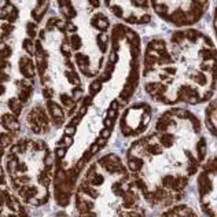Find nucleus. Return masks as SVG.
I'll use <instances>...</instances> for the list:
<instances>
[{"label":"nucleus","mask_w":217,"mask_h":217,"mask_svg":"<svg viewBox=\"0 0 217 217\" xmlns=\"http://www.w3.org/2000/svg\"><path fill=\"white\" fill-rule=\"evenodd\" d=\"M143 85L164 105H198L208 101L217 81V50L201 30H177L147 44Z\"/></svg>","instance_id":"1"},{"label":"nucleus","mask_w":217,"mask_h":217,"mask_svg":"<svg viewBox=\"0 0 217 217\" xmlns=\"http://www.w3.org/2000/svg\"><path fill=\"white\" fill-rule=\"evenodd\" d=\"M34 62L46 105H58L67 116L72 114L85 96V89L76 66L63 18L51 17L40 29L34 41Z\"/></svg>","instance_id":"2"},{"label":"nucleus","mask_w":217,"mask_h":217,"mask_svg":"<svg viewBox=\"0 0 217 217\" xmlns=\"http://www.w3.org/2000/svg\"><path fill=\"white\" fill-rule=\"evenodd\" d=\"M137 185L114 153L89 166L76 192L78 217H143Z\"/></svg>","instance_id":"3"},{"label":"nucleus","mask_w":217,"mask_h":217,"mask_svg":"<svg viewBox=\"0 0 217 217\" xmlns=\"http://www.w3.org/2000/svg\"><path fill=\"white\" fill-rule=\"evenodd\" d=\"M54 164L43 140L22 139L11 146L6 157V166L17 197L30 206L46 204L55 175Z\"/></svg>","instance_id":"4"},{"label":"nucleus","mask_w":217,"mask_h":217,"mask_svg":"<svg viewBox=\"0 0 217 217\" xmlns=\"http://www.w3.org/2000/svg\"><path fill=\"white\" fill-rule=\"evenodd\" d=\"M160 18L175 26H188L198 22L208 10L206 2H151Z\"/></svg>","instance_id":"5"},{"label":"nucleus","mask_w":217,"mask_h":217,"mask_svg":"<svg viewBox=\"0 0 217 217\" xmlns=\"http://www.w3.org/2000/svg\"><path fill=\"white\" fill-rule=\"evenodd\" d=\"M106 7L117 18L135 25H144L151 21L150 2H106Z\"/></svg>","instance_id":"6"},{"label":"nucleus","mask_w":217,"mask_h":217,"mask_svg":"<svg viewBox=\"0 0 217 217\" xmlns=\"http://www.w3.org/2000/svg\"><path fill=\"white\" fill-rule=\"evenodd\" d=\"M151 120V110L147 105H135L126 110L120 121V129L124 136H132L143 132Z\"/></svg>","instance_id":"7"},{"label":"nucleus","mask_w":217,"mask_h":217,"mask_svg":"<svg viewBox=\"0 0 217 217\" xmlns=\"http://www.w3.org/2000/svg\"><path fill=\"white\" fill-rule=\"evenodd\" d=\"M27 125L30 126L33 133L40 135V133H47L51 128V118L48 111L41 106H36L27 113L26 116Z\"/></svg>","instance_id":"8"},{"label":"nucleus","mask_w":217,"mask_h":217,"mask_svg":"<svg viewBox=\"0 0 217 217\" xmlns=\"http://www.w3.org/2000/svg\"><path fill=\"white\" fill-rule=\"evenodd\" d=\"M206 126L215 136H217V99L206 109Z\"/></svg>","instance_id":"9"},{"label":"nucleus","mask_w":217,"mask_h":217,"mask_svg":"<svg viewBox=\"0 0 217 217\" xmlns=\"http://www.w3.org/2000/svg\"><path fill=\"white\" fill-rule=\"evenodd\" d=\"M47 7H48V3L47 2H36L34 3V8H32L30 11V15L32 18L34 19V22H40L41 18L44 17V14L47 11Z\"/></svg>","instance_id":"10"},{"label":"nucleus","mask_w":217,"mask_h":217,"mask_svg":"<svg viewBox=\"0 0 217 217\" xmlns=\"http://www.w3.org/2000/svg\"><path fill=\"white\" fill-rule=\"evenodd\" d=\"M55 155H57L58 160H62V158H65V155H66V149H63V147H59V149H57V153H55Z\"/></svg>","instance_id":"11"},{"label":"nucleus","mask_w":217,"mask_h":217,"mask_svg":"<svg viewBox=\"0 0 217 217\" xmlns=\"http://www.w3.org/2000/svg\"><path fill=\"white\" fill-rule=\"evenodd\" d=\"M99 149H101V147H99L98 146V143H92L91 144V147H89V151H91V154H92V155H94V154L95 153H98V151H99Z\"/></svg>","instance_id":"12"},{"label":"nucleus","mask_w":217,"mask_h":217,"mask_svg":"<svg viewBox=\"0 0 217 217\" xmlns=\"http://www.w3.org/2000/svg\"><path fill=\"white\" fill-rule=\"evenodd\" d=\"M110 136V129L109 128H105L101 131V137H103V139H107V137Z\"/></svg>","instance_id":"13"},{"label":"nucleus","mask_w":217,"mask_h":217,"mask_svg":"<svg viewBox=\"0 0 217 217\" xmlns=\"http://www.w3.org/2000/svg\"><path fill=\"white\" fill-rule=\"evenodd\" d=\"M103 124H105L106 126H107V128L110 129L113 126V120H110V118H107V117H106L105 120H103Z\"/></svg>","instance_id":"14"},{"label":"nucleus","mask_w":217,"mask_h":217,"mask_svg":"<svg viewBox=\"0 0 217 217\" xmlns=\"http://www.w3.org/2000/svg\"><path fill=\"white\" fill-rule=\"evenodd\" d=\"M96 143H98V146H99V147H103V146H106V143H107V140H106V139H103V137H99V139L96 140Z\"/></svg>","instance_id":"15"},{"label":"nucleus","mask_w":217,"mask_h":217,"mask_svg":"<svg viewBox=\"0 0 217 217\" xmlns=\"http://www.w3.org/2000/svg\"><path fill=\"white\" fill-rule=\"evenodd\" d=\"M215 30H216V34H217V7H216V11H215Z\"/></svg>","instance_id":"16"}]
</instances>
